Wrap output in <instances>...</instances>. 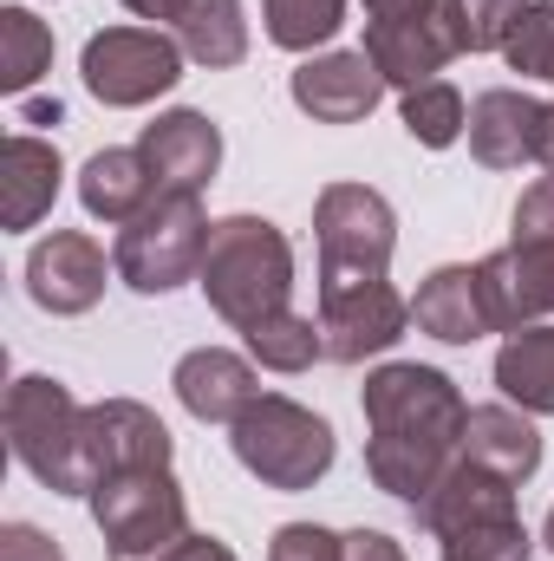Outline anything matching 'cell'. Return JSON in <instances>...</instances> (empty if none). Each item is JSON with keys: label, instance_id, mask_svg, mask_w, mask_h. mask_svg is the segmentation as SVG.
I'll use <instances>...</instances> for the list:
<instances>
[{"label": "cell", "instance_id": "obj_1", "mask_svg": "<svg viewBox=\"0 0 554 561\" xmlns=\"http://www.w3.org/2000/svg\"><path fill=\"white\" fill-rule=\"evenodd\" d=\"M359 405H366V431H372L366 437L372 483L385 496H399L405 510H417L443 483V470L457 463V444H463L470 405H463L457 379L437 373V366H412V359L405 366H379L366 379Z\"/></svg>", "mask_w": 554, "mask_h": 561}, {"label": "cell", "instance_id": "obj_2", "mask_svg": "<svg viewBox=\"0 0 554 561\" xmlns=\"http://www.w3.org/2000/svg\"><path fill=\"white\" fill-rule=\"evenodd\" d=\"M203 294H209V307L235 327V333H249L255 320H268L287 307V294H293V249H287V236H280L275 222H262V216H229V222H216L209 229V249H203Z\"/></svg>", "mask_w": 554, "mask_h": 561}, {"label": "cell", "instance_id": "obj_3", "mask_svg": "<svg viewBox=\"0 0 554 561\" xmlns=\"http://www.w3.org/2000/svg\"><path fill=\"white\" fill-rule=\"evenodd\" d=\"M92 523L105 536L112 561H170L196 529H189V503L183 483L170 477V463H143V470H112L92 483Z\"/></svg>", "mask_w": 554, "mask_h": 561}, {"label": "cell", "instance_id": "obj_4", "mask_svg": "<svg viewBox=\"0 0 554 561\" xmlns=\"http://www.w3.org/2000/svg\"><path fill=\"white\" fill-rule=\"evenodd\" d=\"M7 444L13 457L53 490V496H92V463H85V405L59 379H13L7 386Z\"/></svg>", "mask_w": 554, "mask_h": 561}, {"label": "cell", "instance_id": "obj_5", "mask_svg": "<svg viewBox=\"0 0 554 561\" xmlns=\"http://www.w3.org/2000/svg\"><path fill=\"white\" fill-rule=\"evenodd\" d=\"M313 242H320V294L385 280L399 249V216L366 183H326L313 203Z\"/></svg>", "mask_w": 554, "mask_h": 561}, {"label": "cell", "instance_id": "obj_6", "mask_svg": "<svg viewBox=\"0 0 554 561\" xmlns=\"http://www.w3.org/2000/svg\"><path fill=\"white\" fill-rule=\"evenodd\" d=\"M229 444H235L242 470L262 477L268 490H313L333 470V424L280 392H262L229 424Z\"/></svg>", "mask_w": 554, "mask_h": 561}, {"label": "cell", "instance_id": "obj_7", "mask_svg": "<svg viewBox=\"0 0 554 561\" xmlns=\"http://www.w3.org/2000/svg\"><path fill=\"white\" fill-rule=\"evenodd\" d=\"M209 229H216V222L203 216V196H189V190H157L150 209L125 222L112 268H118L125 287H138V294H170V287H183V280L203 275Z\"/></svg>", "mask_w": 554, "mask_h": 561}, {"label": "cell", "instance_id": "obj_8", "mask_svg": "<svg viewBox=\"0 0 554 561\" xmlns=\"http://www.w3.org/2000/svg\"><path fill=\"white\" fill-rule=\"evenodd\" d=\"M183 59H189V53H183L170 33H157V26H105V33L85 39L79 72H85V92H92L99 105L131 112V105L163 99V92L183 79Z\"/></svg>", "mask_w": 554, "mask_h": 561}, {"label": "cell", "instance_id": "obj_9", "mask_svg": "<svg viewBox=\"0 0 554 561\" xmlns=\"http://www.w3.org/2000/svg\"><path fill=\"white\" fill-rule=\"evenodd\" d=\"M359 53L385 72V85L412 92V85L437 79L463 53L457 13H450V0H417V7H392V13H366V46Z\"/></svg>", "mask_w": 554, "mask_h": 561}, {"label": "cell", "instance_id": "obj_10", "mask_svg": "<svg viewBox=\"0 0 554 561\" xmlns=\"http://www.w3.org/2000/svg\"><path fill=\"white\" fill-rule=\"evenodd\" d=\"M412 327V300L392 280H366V287H339L320 294V346L339 366H359L372 353H392Z\"/></svg>", "mask_w": 554, "mask_h": 561}, {"label": "cell", "instance_id": "obj_11", "mask_svg": "<svg viewBox=\"0 0 554 561\" xmlns=\"http://www.w3.org/2000/svg\"><path fill=\"white\" fill-rule=\"evenodd\" d=\"M483 268V300L496 333H522L542 313H554V242H509Z\"/></svg>", "mask_w": 554, "mask_h": 561}, {"label": "cell", "instance_id": "obj_12", "mask_svg": "<svg viewBox=\"0 0 554 561\" xmlns=\"http://www.w3.org/2000/svg\"><path fill=\"white\" fill-rule=\"evenodd\" d=\"M379 99H385V72L366 53H320V59L293 66V105L313 125H359V118H372Z\"/></svg>", "mask_w": 554, "mask_h": 561}, {"label": "cell", "instance_id": "obj_13", "mask_svg": "<svg viewBox=\"0 0 554 561\" xmlns=\"http://www.w3.org/2000/svg\"><path fill=\"white\" fill-rule=\"evenodd\" d=\"M26 294L46 313H92L105 294V249L79 229H53L26 255Z\"/></svg>", "mask_w": 554, "mask_h": 561}, {"label": "cell", "instance_id": "obj_14", "mask_svg": "<svg viewBox=\"0 0 554 561\" xmlns=\"http://www.w3.org/2000/svg\"><path fill=\"white\" fill-rule=\"evenodd\" d=\"M85 463H92V483L112 477V470L170 463V431H163V419H157L150 405H138V399L85 405Z\"/></svg>", "mask_w": 554, "mask_h": 561}, {"label": "cell", "instance_id": "obj_15", "mask_svg": "<svg viewBox=\"0 0 554 561\" xmlns=\"http://www.w3.org/2000/svg\"><path fill=\"white\" fill-rule=\"evenodd\" d=\"M138 150H143V163H150V176H157V190L203 196V183L222 163V131L203 112H163L157 125H143Z\"/></svg>", "mask_w": 554, "mask_h": 561}, {"label": "cell", "instance_id": "obj_16", "mask_svg": "<svg viewBox=\"0 0 554 561\" xmlns=\"http://www.w3.org/2000/svg\"><path fill=\"white\" fill-rule=\"evenodd\" d=\"M170 386H176L183 412H189V419H203V424H235L255 399H262L255 366H249V359H235V353H222V346H196V353H183Z\"/></svg>", "mask_w": 554, "mask_h": 561}, {"label": "cell", "instance_id": "obj_17", "mask_svg": "<svg viewBox=\"0 0 554 561\" xmlns=\"http://www.w3.org/2000/svg\"><path fill=\"white\" fill-rule=\"evenodd\" d=\"M457 457L476 463V470H489V477H503V483H529L542 470V431L516 405H470Z\"/></svg>", "mask_w": 554, "mask_h": 561}, {"label": "cell", "instance_id": "obj_18", "mask_svg": "<svg viewBox=\"0 0 554 561\" xmlns=\"http://www.w3.org/2000/svg\"><path fill=\"white\" fill-rule=\"evenodd\" d=\"M542 118H549V105L529 99V92H509V85L483 92L470 105V150H476V163L483 170H522L535 157V144H542Z\"/></svg>", "mask_w": 554, "mask_h": 561}, {"label": "cell", "instance_id": "obj_19", "mask_svg": "<svg viewBox=\"0 0 554 561\" xmlns=\"http://www.w3.org/2000/svg\"><path fill=\"white\" fill-rule=\"evenodd\" d=\"M412 320H417V333H430L443 346H470V340L496 333L489 327V300H483V268H463V262L457 268H437V275L417 287Z\"/></svg>", "mask_w": 554, "mask_h": 561}, {"label": "cell", "instance_id": "obj_20", "mask_svg": "<svg viewBox=\"0 0 554 561\" xmlns=\"http://www.w3.org/2000/svg\"><path fill=\"white\" fill-rule=\"evenodd\" d=\"M59 176H66L59 144L33 138V131H13L7 138V157H0V222L7 229H33L53 209Z\"/></svg>", "mask_w": 554, "mask_h": 561}, {"label": "cell", "instance_id": "obj_21", "mask_svg": "<svg viewBox=\"0 0 554 561\" xmlns=\"http://www.w3.org/2000/svg\"><path fill=\"white\" fill-rule=\"evenodd\" d=\"M412 516L430 536H450V529L489 523V516H516V483H503V477H489V470H476V463L457 457V463L443 470V483L417 503Z\"/></svg>", "mask_w": 554, "mask_h": 561}, {"label": "cell", "instance_id": "obj_22", "mask_svg": "<svg viewBox=\"0 0 554 561\" xmlns=\"http://www.w3.org/2000/svg\"><path fill=\"white\" fill-rule=\"evenodd\" d=\"M150 196H157V176H150L143 150H99L79 176V203L99 222H131L150 209Z\"/></svg>", "mask_w": 554, "mask_h": 561}, {"label": "cell", "instance_id": "obj_23", "mask_svg": "<svg viewBox=\"0 0 554 561\" xmlns=\"http://www.w3.org/2000/svg\"><path fill=\"white\" fill-rule=\"evenodd\" d=\"M496 386H503L509 405L549 419L554 412V327H522V333L503 340V353H496Z\"/></svg>", "mask_w": 554, "mask_h": 561}, {"label": "cell", "instance_id": "obj_24", "mask_svg": "<svg viewBox=\"0 0 554 561\" xmlns=\"http://www.w3.org/2000/svg\"><path fill=\"white\" fill-rule=\"evenodd\" d=\"M176 46L222 72V66H242L249 59V20H242V0H189L183 20H176Z\"/></svg>", "mask_w": 554, "mask_h": 561}, {"label": "cell", "instance_id": "obj_25", "mask_svg": "<svg viewBox=\"0 0 554 561\" xmlns=\"http://www.w3.org/2000/svg\"><path fill=\"white\" fill-rule=\"evenodd\" d=\"M249 359H262L268 373H307L313 359H326V346H320V320H307V313H293V307H280L268 320H255L249 333Z\"/></svg>", "mask_w": 554, "mask_h": 561}, {"label": "cell", "instance_id": "obj_26", "mask_svg": "<svg viewBox=\"0 0 554 561\" xmlns=\"http://www.w3.org/2000/svg\"><path fill=\"white\" fill-rule=\"evenodd\" d=\"M405 131H412L424 150H443L470 131V112H463V92L450 79H424L405 92Z\"/></svg>", "mask_w": 554, "mask_h": 561}, {"label": "cell", "instance_id": "obj_27", "mask_svg": "<svg viewBox=\"0 0 554 561\" xmlns=\"http://www.w3.org/2000/svg\"><path fill=\"white\" fill-rule=\"evenodd\" d=\"M46 66H53V33L26 7H7L0 13V85L7 92H26Z\"/></svg>", "mask_w": 554, "mask_h": 561}, {"label": "cell", "instance_id": "obj_28", "mask_svg": "<svg viewBox=\"0 0 554 561\" xmlns=\"http://www.w3.org/2000/svg\"><path fill=\"white\" fill-rule=\"evenodd\" d=\"M268 13V39L287 53H313L346 26V0H262Z\"/></svg>", "mask_w": 554, "mask_h": 561}, {"label": "cell", "instance_id": "obj_29", "mask_svg": "<svg viewBox=\"0 0 554 561\" xmlns=\"http://www.w3.org/2000/svg\"><path fill=\"white\" fill-rule=\"evenodd\" d=\"M443 561H529V529L522 516H489V523H463L450 536H437Z\"/></svg>", "mask_w": 554, "mask_h": 561}, {"label": "cell", "instance_id": "obj_30", "mask_svg": "<svg viewBox=\"0 0 554 561\" xmlns=\"http://www.w3.org/2000/svg\"><path fill=\"white\" fill-rule=\"evenodd\" d=\"M509 72H529V79H549L554 85V0H529L509 46H503Z\"/></svg>", "mask_w": 554, "mask_h": 561}, {"label": "cell", "instance_id": "obj_31", "mask_svg": "<svg viewBox=\"0 0 554 561\" xmlns=\"http://www.w3.org/2000/svg\"><path fill=\"white\" fill-rule=\"evenodd\" d=\"M522 7L529 0H450L463 53H503L509 33H516V20H522Z\"/></svg>", "mask_w": 554, "mask_h": 561}, {"label": "cell", "instance_id": "obj_32", "mask_svg": "<svg viewBox=\"0 0 554 561\" xmlns=\"http://www.w3.org/2000/svg\"><path fill=\"white\" fill-rule=\"evenodd\" d=\"M268 561H339V536L320 523H287L268 542Z\"/></svg>", "mask_w": 554, "mask_h": 561}, {"label": "cell", "instance_id": "obj_33", "mask_svg": "<svg viewBox=\"0 0 554 561\" xmlns=\"http://www.w3.org/2000/svg\"><path fill=\"white\" fill-rule=\"evenodd\" d=\"M516 242H554V176H542L535 190H522V203H516Z\"/></svg>", "mask_w": 554, "mask_h": 561}, {"label": "cell", "instance_id": "obj_34", "mask_svg": "<svg viewBox=\"0 0 554 561\" xmlns=\"http://www.w3.org/2000/svg\"><path fill=\"white\" fill-rule=\"evenodd\" d=\"M0 561H66L53 536H39L33 523H7L0 529Z\"/></svg>", "mask_w": 554, "mask_h": 561}, {"label": "cell", "instance_id": "obj_35", "mask_svg": "<svg viewBox=\"0 0 554 561\" xmlns=\"http://www.w3.org/2000/svg\"><path fill=\"white\" fill-rule=\"evenodd\" d=\"M339 561H405V549L379 529H353V536H339Z\"/></svg>", "mask_w": 554, "mask_h": 561}, {"label": "cell", "instance_id": "obj_36", "mask_svg": "<svg viewBox=\"0 0 554 561\" xmlns=\"http://www.w3.org/2000/svg\"><path fill=\"white\" fill-rule=\"evenodd\" d=\"M170 561H235V556H229V542H216V536H189Z\"/></svg>", "mask_w": 554, "mask_h": 561}, {"label": "cell", "instance_id": "obj_37", "mask_svg": "<svg viewBox=\"0 0 554 561\" xmlns=\"http://www.w3.org/2000/svg\"><path fill=\"white\" fill-rule=\"evenodd\" d=\"M125 7H131L138 20H183V7H189V0H125Z\"/></svg>", "mask_w": 554, "mask_h": 561}, {"label": "cell", "instance_id": "obj_38", "mask_svg": "<svg viewBox=\"0 0 554 561\" xmlns=\"http://www.w3.org/2000/svg\"><path fill=\"white\" fill-rule=\"evenodd\" d=\"M535 163H549V176H554V105H549V118H542V144H535Z\"/></svg>", "mask_w": 554, "mask_h": 561}, {"label": "cell", "instance_id": "obj_39", "mask_svg": "<svg viewBox=\"0 0 554 561\" xmlns=\"http://www.w3.org/2000/svg\"><path fill=\"white\" fill-rule=\"evenodd\" d=\"M542 542H549V549H554V510H549V529H542Z\"/></svg>", "mask_w": 554, "mask_h": 561}]
</instances>
